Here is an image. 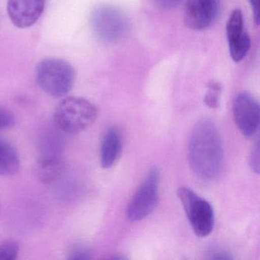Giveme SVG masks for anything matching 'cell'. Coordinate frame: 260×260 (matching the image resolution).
I'll return each mask as SVG.
<instances>
[{
  "mask_svg": "<svg viewBox=\"0 0 260 260\" xmlns=\"http://www.w3.org/2000/svg\"><path fill=\"white\" fill-rule=\"evenodd\" d=\"M45 6V0H8L7 12L15 26L26 28L40 19Z\"/></svg>",
  "mask_w": 260,
  "mask_h": 260,
  "instance_id": "30bf717a",
  "label": "cell"
},
{
  "mask_svg": "<svg viewBox=\"0 0 260 260\" xmlns=\"http://www.w3.org/2000/svg\"><path fill=\"white\" fill-rule=\"evenodd\" d=\"M64 164L57 157L44 159L39 169V179L44 184H51L59 179L64 172Z\"/></svg>",
  "mask_w": 260,
  "mask_h": 260,
  "instance_id": "4fadbf2b",
  "label": "cell"
},
{
  "mask_svg": "<svg viewBox=\"0 0 260 260\" xmlns=\"http://www.w3.org/2000/svg\"><path fill=\"white\" fill-rule=\"evenodd\" d=\"M252 13H253V19L257 25L259 23V0H249Z\"/></svg>",
  "mask_w": 260,
  "mask_h": 260,
  "instance_id": "44dd1931",
  "label": "cell"
},
{
  "mask_svg": "<svg viewBox=\"0 0 260 260\" xmlns=\"http://www.w3.org/2000/svg\"><path fill=\"white\" fill-rule=\"evenodd\" d=\"M20 167V159L16 149L7 141L0 140V176L16 174Z\"/></svg>",
  "mask_w": 260,
  "mask_h": 260,
  "instance_id": "7c38bea8",
  "label": "cell"
},
{
  "mask_svg": "<svg viewBox=\"0 0 260 260\" xmlns=\"http://www.w3.org/2000/svg\"><path fill=\"white\" fill-rule=\"evenodd\" d=\"M122 138L117 127L108 129L103 137L100 147V164L103 169L113 167L121 156Z\"/></svg>",
  "mask_w": 260,
  "mask_h": 260,
  "instance_id": "8fae6325",
  "label": "cell"
},
{
  "mask_svg": "<svg viewBox=\"0 0 260 260\" xmlns=\"http://www.w3.org/2000/svg\"><path fill=\"white\" fill-rule=\"evenodd\" d=\"M95 36L106 43L119 41L125 34L127 20L124 13L115 6L101 4L94 7L89 17Z\"/></svg>",
  "mask_w": 260,
  "mask_h": 260,
  "instance_id": "277c9868",
  "label": "cell"
},
{
  "mask_svg": "<svg viewBox=\"0 0 260 260\" xmlns=\"http://www.w3.org/2000/svg\"><path fill=\"white\" fill-rule=\"evenodd\" d=\"M177 194L196 236L206 237L210 235L215 224L211 204L187 187H180Z\"/></svg>",
  "mask_w": 260,
  "mask_h": 260,
  "instance_id": "5b68a950",
  "label": "cell"
},
{
  "mask_svg": "<svg viewBox=\"0 0 260 260\" xmlns=\"http://www.w3.org/2000/svg\"><path fill=\"white\" fill-rule=\"evenodd\" d=\"M153 3L159 8L171 10L179 5L182 0H153Z\"/></svg>",
  "mask_w": 260,
  "mask_h": 260,
  "instance_id": "d6986e66",
  "label": "cell"
},
{
  "mask_svg": "<svg viewBox=\"0 0 260 260\" xmlns=\"http://www.w3.org/2000/svg\"><path fill=\"white\" fill-rule=\"evenodd\" d=\"M90 249L83 245H79L73 248L69 254V259H89L92 258L91 256Z\"/></svg>",
  "mask_w": 260,
  "mask_h": 260,
  "instance_id": "2e32d148",
  "label": "cell"
},
{
  "mask_svg": "<svg viewBox=\"0 0 260 260\" xmlns=\"http://www.w3.org/2000/svg\"><path fill=\"white\" fill-rule=\"evenodd\" d=\"M233 115L237 127L245 137H252L258 130L260 121L259 103L249 92H240L234 98Z\"/></svg>",
  "mask_w": 260,
  "mask_h": 260,
  "instance_id": "52a82bcc",
  "label": "cell"
},
{
  "mask_svg": "<svg viewBox=\"0 0 260 260\" xmlns=\"http://www.w3.org/2000/svg\"><path fill=\"white\" fill-rule=\"evenodd\" d=\"M15 118L13 114L0 106V130L9 128L14 124Z\"/></svg>",
  "mask_w": 260,
  "mask_h": 260,
  "instance_id": "e0dca14e",
  "label": "cell"
},
{
  "mask_svg": "<svg viewBox=\"0 0 260 260\" xmlns=\"http://www.w3.org/2000/svg\"><path fill=\"white\" fill-rule=\"evenodd\" d=\"M249 164H250L252 170L258 174L259 173V142H258V140H257L256 143L252 147L250 157H249Z\"/></svg>",
  "mask_w": 260,
  "mask_h": 260,
  "instance_id": "ac0fdd59",
  "label": "cell"
},
{
  "mask_svg": "<svg viewBox=\"0 0 260 260\" xmlns=\"http://www.w3.org/2000/svg\"><path fill=\"white\" fill-rule=\"evenodd\" d=\"M97 117V108L89 100L68 97L62 100L56 108L54 122L61 132L76 135L91 127Z\"/></svg>",
  "mask_w": 260,
  "mask_h": 260,
  "instance_id": "7a4b0ae2",
  "label": "cell"
},
{
  "mask_svg": "<svg viewBox=\"0 0 260 260\" xmlns=\"http://www.w3.org/2000/svg\"><path fill=\"white\" fill-rule=\"evenodd\" d=\"M226 31L231 58L238 63L245 58L251 46L250 37L245 28L241 10L237 9L231 13L226 22Z\"/></svg>",
  "mask_w": 260,
  "mask_h": 260,
  "instance_id": "ba28073f",
  "label": "cell"
},
{
  "mask_svg": "<svg viewBox=\"0 0 260 260\" xmlns=\"http://www.w3.org/2000/svg\"><path fill=\"white\" fill-rule=\"evenodd\" d=\"M19 246L17 242L8 240L0 243V260H14L17 258Z\"/></svg>",
  "mask_w": 260,
  "mask_h": 260,
  "instance_id": "9a60e30c",
  "label": "cell"
},
{
  "mask_svg": "<svg viewBox=\"0 0 260 260\" xmlns=\"http://www.w3.org/2000/svg\"><path fill=\"white\" fill-rule=\"evenodd\" d=\"M36 79L39 87L49 95L60 97L72 89L76 79L74 67L66 60L46 58L36 68Z\"/></svg>",
  "mask_w": 260,
  "mask_h": 260,
  "instance_id": "3957f363",
  "label": "cell"
},
{
  "mask_svg": "<svg viewBox=\"0 0 260 260\" xmlns=\"http://www.w3.org/2000/svg\"><path fill=\"white\" fill-rule=\"evenodd\" d=\"M160 172L157 167L150 169L141 186L137 190L127 208V218L136 222L148 217L157 206Z\"/></svg>",
  "mask_w": 260,
  "mask_h": 260,
  "instance_id": "8992f818",
  "label": "cell"
},
{
  "mask_svg": "<svg viewBox=\"0 0 260 260\" xmlns=\"http://www.w3.org/2000/svg\"><path fill=\"white\" fill-rule=\"evenodd\" d=\"M209 254L211 255L210 258L211 259L229 260L234 258L231 253L224 250L214 249V250L211 251V252H210Z\"/></svg>",
  "mask_w": 260,
  "mask_h": 260,
  "instance_id": "ffe728a7",
  "label": "cell"
},
{
  "mask_svg": "<svg viewBox=\"0 0 260 260\" xmlns=\"http://www.w3.org/2000/svg\"><path fill=\"white\" fill-rule=\"evenodd\" d=\"M190 167L203 180H213L220 175L223 166V150L220 134L209 120L196 123L188 146Z\"/></svg>",
  "mask_w": 260,
  "mask_h": 260,
  "instance_id": "6da1fadb",
  "label": "cell"
},
{
  "mask_svg": "<svg viewBox=\"0 0 260 260\" xmlns=\"http://www.w3.org/2000/svg\"><path fill=\"white\" fill-rule=\"evenodd\" d=\"M221 91V85L218 82H210L208 84V90L204 97L205 104L211 109L218 108Z\"/></svg>",
  "mask_w": 260,
  "mask_h": 260,
  "instance_id": "5bb4252c",
  "label": "cell"
},
{
  "mask_svg": "<svg viewBox=\"0 0 260 260\" xmlns=\"http://www.w3.org/2000/svg\"><path fill=\"white\" fill-rule=\"evenodd\" d=\"M218 10L219 0H185V25L196 31L205 29L215 20Z\"/></svg>",
  "mask_w": 260,
  "mask_h": 260,
  "instance_id": "9c48e42d",
  "label": "cell"
}]
</instances>
